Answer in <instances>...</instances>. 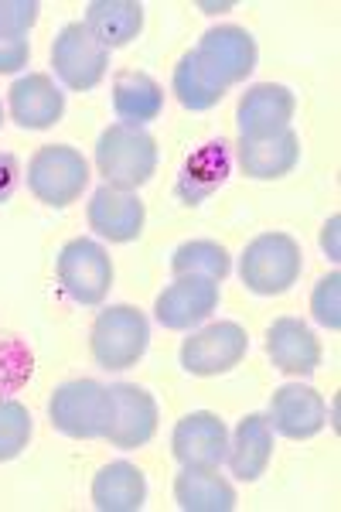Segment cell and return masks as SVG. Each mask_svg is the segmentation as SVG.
Listing matches in <instances>:
<instances>
[{"label":"cell","instance_id":"14","mask_svg":"<svg viewBox=\"0 0 341 512\" xmlns=\"http://www.w3.org/2000/svg\"><path fill=\"white\" fill-rule=\"evenodd\" d=\"M110 390H113L116 414L106 441L120 451L144 448L157 431V400L144 386H133V383H116Z\"/></svg>","mask_w":341,"mask_h":512},{"label":"cell","instance_id":"22","mask_svg":"<svg viewBox=\"0 0 341 512\" xmlns=\"http://www.w3.org/2000/svg\"><path fill=\"white\" fill-rule=\"evenodd\" d=\"M147 502V478L130 461H113L93 478V506L99 512H137Z\"/></svg>","mask_w":341,"mask_h":512},{"label":"cell","instance_id":"3","mask_svg":"<svg viewBox=\"0 0 341 512\" xmlns=\"http://www.w3.org/2000/svg\"><path fill=\"white\" fill-rule=\"evenodd\" d=\"M304 253L301 243L287 233H263L243 250L239 260V277L253 294L273 297L284 294L301 280Z\"/></svg>","mask_w":341,"mask_h":512},{"label":"cell","instance_id":"29","mask_svg":"<svg viewBox=\"0 0 341 512\" xmlns=\"http://www.w3.org/2000/svg\"><path fill=\"white\" fill-rule=\"evenodd\" d=\"M41 14L38 0H0V31L28 35Z\"/></svg>","mask_w":341,"mask_h":512},{"label":"cell","instance_id":"21","mask_svg":"<svg viewBox=\"0 0 341 512\" xmlns=\"http://www.w3.org/2000/svg\"><path fill=\"white\" fill-rule=\"evenodd\" d=\"M82 24L106 52H113V48L130 45L144 31V7L137 0H93Z\"/></svg>","mask_w":341,"mask_h":512},{"label":"cell","instance_id":"26","mask_svg":"<svg viewBox=\"0 0 341 512\" xmlns=\"http://www.w3.org/2000/svg\"><path fill=\"white\" fill-rule=\"evenodd\" d=\"M171 89H174V96H178V103L185 106V110H191V113L212 110V106H219V99L226 96L202 76V69H198V62H195V55H191V52L181 55V62L174 65Z\"/></svg>","mask_w":341,"mask_h":512},{"label":"cell","instance_id":"5","mask_svg":"<svg viewBox=\"0 0 341 512\" xmlns=\"http://www.w3.org/2000/svg\"><path fill=\"white\" fill-rule=\"evenodd\" d=\"M89 185V161L82 151L69 144H45L35 158L28 161V188L38 202L65 209L86 192Z\"/></svg>","mask_w":341,"mask_h":512},{"label":"cell","instance_id":"28","mask_svg":"<svg viewBox=\"0 0 341 512\" xmlns=\"http://www.w3.org/2000/svg\"><path fill=\"white\" fill-rule=\"evenodd\" d=\"M311 311L314 321L324 325L328 332H338L341 328V274H328L318 280L311 294Z\"/></svg>","mask_w":341,"mask_h":512},{"label":"cell","instance_id":"17","mask_svg":"<svg viewBox=\"0 0 341 512\" xmlns=\"http://www.w3.org/2000/svg\"><path fill=\"white\" fill-rule=\"evenodd\" d=\"M266 355L287 376H311L321 366V342L301 318H277L266 332Z\"/></svg>","mask_w":341,"mask_h":512},{"label":"cell","instance_id":"11","mask_svg":"<svg viewBox=\"0 0 341 512\" xmlns=\"http://www.w3.org/2000/svg\"><path fill=\"white\" fill-rule=\"evenodd\" d=\"M219 308V284L209 277H174L154 304V318L171 332H191Z\"/></svg>","mask_w":341,"mask_h":512},{"label":"cell","instance_id":"33","mask_svg":"<svg viewBox=\"0 0 341 512\" xmlns=\"http://www.w3.org/2000/svg\"><path fill=\"white\" fill-rule=\"evenodd\" d=\"M0 123H4V106H0Z\"/></svg>","mask_w":341,"mask_h":512},{"label":"cell","instance_id":"8","mask_svg":"<svg viewBox=\"0 0 341 512\" xmlns=\"http://www.w3.org/2000/svg\"><path fill=\"white\" fill-rule=\"evenodd\" d=\"M52 69L58 82L72 93H89L110 69V52L89 35L86 24L72 21L52 41Z\"/></svg>","mask_w":341,"mask_h":512},{"label":"cell","instance_id":"19","mask_svg":"<svg viewBox=\"0 0 341 512\" xmlns=\"http://www.w3.org/2000/svg\"><path fill=\"white\" fill-rule=\"evenodd\" d=\"M113 110L116 120L127 127H147L164 113V89L147 72L123 69L113 79Z\"/></svg>","mask_w":341,"mask_h":512},{"label":"cell","instance_id":"25","mask_svg":"<svg viewBox=\"0 0 341 512\" xmlns=\"http://www.w3.org/2000/svg\"><path fill=\"white\" fill-rule=\"evenodd\" d=\"M171 270L174 277H209L215 284H222L232 270V260L226 246L212 243V239H191V243H181L174 250Z\"/></svg>","mask_w":341,"mask_h":512},{"label":"cell","instance_id":"10","mask_svg":"<svg viewBox=\"0 0 341 512\" xmlns=\"http://www.w3.org/2000/svg\"><path fill=\"white\" fill-rule=\"evenodd\" d=\"M294 110H297V99L287 86L256 82L239 99V110H236L239 140H266L284 134V130H290Z\"/></svg>","mask_w":341,"mask_h":512},{"label":"cell","instance_id":"13","mask_svg":"<svg viewBox=\"0 0 341 512\" xmlns=\"http://www.w3.org/2000/svg\"><path fill=\"white\" fill-rule=\"evenodd\" d=\"M270 427L277 434L290 437V441H307L324 427L328 420V410H324V400L314 386L304 383H287L280 390H273L270 396Z\"/></svg>","mask_w":341,"mask_h":512},{"label":"cell","instance_id":"24","mask_svg":"<svg viewBox=\"0 0 341 512\" xmlns=\"http://www.w3.org/2000/svg\"><path fill=\"white\" fill-rule=\"evenodd\" d=\"M226 178H229V151L222 140H212V144H205L202 151L188 158L185 171H181V178H178V195L185 198L188 205H198Z\"/></svg>","mask_w":341,"mask_h":512},{"label":"cell","instance_id":"27","mask_svg":"<svg viewBox=\"0 0 341 512\" xmlns=\"http://www.w3.org/2000/svg\"><path fill=\"white\" fill-rule=\"evenodd\" d=\"M31 441V414L18 400H0V461H11Z\"/></svg>","mask_w":341,"mask_h":512},{"label":"cell","instance_id":"2","mask_svg":"<svg viewBox=\"0 0 341 512\" xmlns=\"http://www.w3.org/2000/svg\"><path fill=\"white\" fill-rule=\"evenodd\" d=\"M113 390L96 379H72L62 383L48 400V417L52 427L62 431L65 437H76V441H99L110 434L113 427Z\"/></svg>","mask_w":341,"mask_h":512},{"label":"cell","instance_id":"30","mask_svg":"<svg viewBox=\"0 0 341 512\" xmlns=\"http://www.w3.org/2000/svg\"><path fill=\"white\" fill-rule=\"evenodd\" d=\"M31 59L28 35H11V31H0V72H18Z\"/></svg>","mask_w":341,"mask_h":512},{"label":"cell","instance_id":"7","mask_svg":"<svg viewBox=\"0 0 341 512\" xmlns=\"http://www.w3.org/2000/svg\"><path fill=\"white\" fill-rule=\"evenodd\" d=\"M58 284L69 294V301L82 308H96L106 301L113 287V263L110 253L93 239H72L58 253Z\"/></svg>","mask_w":341,"mask_h":512},{"label":"cell","instance_id":"15","mask_svg":"<svg viewBox=\"0 0 341 512\" xmlns=\"http://www.w3.org/2000/svg\"><path fill=\"white\" fill-rule=\"evenodd\" d=\"M7 106H11V117L21 130H48L62 120L65 93L48 72H28L11 86Z\"/></svg>","mask_w":341,"mask_h":512},{"label":"cell","instance_id":"12","mask_svg":"<svg viewBox=\"0 0 341 512\" xmlns=\"http://www.w3.org/2000/svg\"><path fill=\"white\" fill-rule=\"evenodd\" d=\"M171 451L185 468H219L229 454V431L209 410H195L174 424Z\"/></svg>","mask_w":341,"mask_h":512},{"label":"cell","instance_id":"31","mask_svg":"<svg viewBox=\"0 0 341 512\" xmlns=\"http://www.w3.org/2000/svg\"><path fill=\"white\" fill-rule=\"evenodd\" d=\"M21 181V161L11 151H0V205L11 202V195L18 192Z\"/></svg>","mask_w":341,"mask_h":512},{"label":"cell","instance_id":"9","mask_svg":"<svg viewBox=\"0 0 341 512\" xmlns=\"http://www.w3.org/2000/svg\"><path fill=\"white\" fill-rule=\"evenodd\" d=\"M249 352V335L236 321H215L181 342V366L191 376H219L243 362Z\"/></svg>","mask_w":341,"mask_h":512},{"label":"cell","instance_id":"16","mask_svg":"<svg viewBox=\"0 0 341 512\" xmlns=\"http://www.w3.org/2000/svg\"><path fill=\"white\" fill-rule=\"evenodd\" d=\"M86 219L96 236L110 239V243H130V239H137L140 229H144L147 209L133 192H120V188L103 185L89 198Z\"/></svg>","mask_w":341,"mask_h":512},{"label":"cell","instance_id":"32","mask_svg":"<svg viewBox=\"0 0 341 512\" xmlns=\"http://www.w3.org/2000/svg\"><path fill=\"white\" fill-rule=\"evenodd\" d=\"M341 216H331L328 222H324V229H321V250L328 253V260H341Z\"/></svg>","mask_w":341,"mask_h":512},{"label":"cell","instance_id":"4","mask_svg":"<svg viewBox=\"0 0 341 512\" xmlns=\"http://www.w3.org/2000/svg\"><path fill=\"white\" fill-rule=\"evenodd\" d=\"M151 342V325H147L144 311L133 304H110L99 311L93 325V355L106 373H123V369L137 366Z\"/></svg>","mask_w":341,"mask_h":512},{"label":"cell","instance_id":"1","mask_svg":"<svg viewBox=\"0 0 341 512\" xmlns=\"http://www.w3.org/2000/svg\"><path fill=\"white\" fill-rule=\"evenodd\" d=\"M96 168L110 188L137 192L157 171V140L144 127L113 123L96 140Z\"/></svg>","mask_w":341,"mask_h":512},{"label":"cell","instance_id":"20","mask_svg":"<svg viewBox=\"0 0 341 512\" xmlns=\"http://www.w3.org/2000/svg\"><path fill=\"white\" fill-rule=\"evenodd\" d=\"M273 458V427L270 420H266L263 414H249L239 420L236 434H232L229 441V468L232 475L239 478V482H256L266 465H270Z\"/></svg>","mask_w":341,"mask_h":512},{"label":"cell","instance_id":"6","mask_svg":"<svg viewBox=\"0 0 341 512\" xmlns=\"http://www.w3.org/2000/svg\"><path fill=\"white\" fill-rule=\"evenodd\" d=\"M191 55H195L202 76L219 93H229L232 86L246 82L256 69V41L246 28H236V24H222V28L205 31Z\"/></svg>","mask_w":341,"mask_h":512},{"label":"cell","instance_id":"18","mask_svg":"<svg viewBox=\"0 0 341 512\" xmlns=\"http://www.w3.org/2000/svg\"><path fill=\"white\" fill-rule=\"evenodd\" d=\"M236 158H239V168L256 181L284 178L297 168V161H301V137H297L294 130H284V134L266 137V140H239Z\"/></svg>","mask_w":341,"mask_h":512},{"label":"cell","instance_id":"23","mask_svg":"<svg viewBox=\"0 0 341 512\" xmlns=\"http://www.w3.org/2000/svg\"><path fill=\"white\" fill-rule=\"evenodd\" d=\"M174 502L185 512H229L236 509V489L219 468H185L174 478Z\"/></svg>","mask_w":341,"mask_h":512}]
</instances>
